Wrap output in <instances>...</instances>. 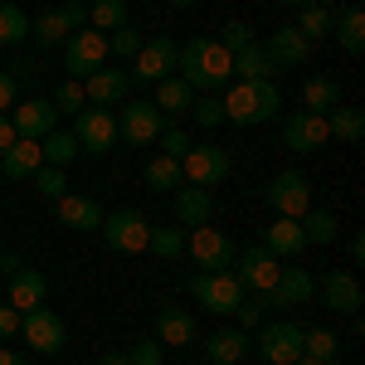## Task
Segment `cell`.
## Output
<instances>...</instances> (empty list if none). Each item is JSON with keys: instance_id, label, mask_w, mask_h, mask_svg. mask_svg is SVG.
Masks as SVG:
<instances>
[{"instance_id": "6da1fadb", "label": "cell", "mask_w": 365, "mask_h": 365, "mask_svg": "<svg viewBox=\"0 0 365 365\" xmlns=\"http://www.w3.org/2000/svg\"><path fill=\"white\" fill-rule=\"evenodd\" d=\"M175 68H180V78L190 88H205V93H220V88L234 78V54H229L220 39H190V44H180V54H175Z\"/></svg>"}, {"instance_id": "7a4b0ae2", "label": "cell", "mask_w": 365, "mask_h": 365, "mask_svg": "<svg viewBox=\"0 0 365 365\" xmlns=\"http://www.w3.org/2000/svg\"><path fill=\"white\" fill-rule=\"evenodd\" d=\"M220 108H225V122L234 127H258V122H273L282 113V93L278 83H244V78H229L225 98H220Z\"/></svg>"}, {"instance_id": "3957f363", "label": "cell", "mask_w": 365, "mask_h": 365, "mask_svg": "<svg viewBox=\"0 0 365 365\" xmlns=\"http://www.w3.org/2000/svg\"><path fill=\"white\" fill-rule=\"evenodd\" d=\"M190 292H195V302L205 312H215V317H234L239 302L249 297L244 292V282L234 278V268H220V273H195L190 278Z\"/></svg>"}, {"instance_id": "277c9868", "label": "cell", "mask_w": 365, "mask_h": 365, "mask_svg": "<svg viewBox=\"0 0 365 365\" xmlns=\"http://www.w3.org/2000/svg\"><path fill=\"white\" fill-rule=\"evenodd\" d=\"M108 34L103 29H73L68 39H63V68H68V78H78L83 83L88 73H98V68H108Z\"/></svg>"}, {"instance_id": "5b68a950", "label": "cell", "mask_w": 365, "mask_h": 365, "mask_svg": "<svg viewBox=\"0 0 365 365\" xmlns=\"http://www.w3.org/2000/svg\"><path fill=\"white\" fill-rule=\"evenodd\" d=\"M185 253L200 273H220V268H234V244H229L225 229L215 225H195L185 229Z\"/></svg>"}, {"instance_id": "8992f818", "label": "cell", "mask_w": 365, "mask_h": 365, "mask_svg": "<svg viewBox=\"0 0 365 365\" xmlns=\"http://www.w3.org/2000/svg\"><path fill=\"white\" fill-rule=\"evenodd\" d=\"M263 200L273 205V215H282V220H302L312 210V180L302 170H278L263 185Z\"/></svg>"}, {"instance_id": "52a82bcc", "label": "cell", "mask_w": 365, "mask_h": 365, "mask_svg": "<svg viewBox=\"0 0 365 365\" xmlns=\"http://www.w3.org/2000/svg\"><path fill=\"white\" fill-rule=\"evenodd\" d=\"M98 229L113 253H146V239H151V220L141 210H113V215H103Z\"/></svg>"}, {"instance_id": "ba28073f", "label": "cell", "mask_w": 365, "mask_h": 365, "mask_svg": "<svg viewBox=\"0 0 365 365\" xmlns=\"http://www.w3.org/2000/svg\"><path fill=\"white\" fill-rule=\"evenodd\" d=\"M234 161H229L225 146H190L185 156H180V175H185V185H225Z\"/></svg>"}, {"instance_id": "9c48e42d", "label": "cell", "mask_w": 365, "mask_h": 365, "mask_svg": "<svg viewBox=\"0 0 365 365\" xmlns=\"http://www.w3.org/2000/svg\"><path fill=\"white\" fill-rule=\"evenodd\" d=\"M278 273H282V258H278V253H268L263 244L234 253V278L244 282V292H253V297H263V292L278 282Z\"/></svg>"}, {"instance_id": "30bf717a", "label": "cell", "mask_w": 365, "mask_h": 365, "mask_svg": "<svg viewBox=\"0 0 365 365\" xmlns=\"http://www.w3.org/2000/svg\"><path fill=\"white\" fill-rule=\"evenodd\" d=\"M175 44H170L166 34H156V39H146L137 49V58H132V68H127V78L132 83H161V78H170L175 73Z\"/></svg>"}, {"instance_id": "8fae6325", "label": "cell", "mask_w": 365, "mask_h": 365, "mask_svg": "<svg viewBox=\"0 0 365 365\" xmlns=\"http://www.w3.org/2000/svg\"><path fill=\"white\" fill-rule=\"evenodd\" d=\"M73 137H78V151L108 156L117 146V117L108 108H83V113H73Z\"/></svg>"}, {"instance_id": "7c38bea8", "label": "cell", "mask_w": 365, "mask_h": 365, "mask_svg": "<svg viewBox=\"0 0 365 365\" xmlns=\"http://www.w3.org/2000/svg\"><path fill=\"white\" fill-rule=\"evenodd\" d=\"M161 132H166V113L156 103H132L117 117V137L127 141V146H151Z\"/></svg>"}, {"instance_id": "4fadbf2b", "label": "cell", "mask_w": 365, "mask_h": 365, "mask_svg": "<svg viewBox=\"0 0 365 365\" xmlns=\"http://www.w3.org/2000/svg\"><path fill=\"white\" fill-rule=\"evenodd\" d=\"M258 356H263V365H292L302 356V327H292V322L258 327Z\"/></svg>"}, {"instance_id": "5bb4252c", "label": "cell", "mask_w": 365, "mask_h": 365, "mask_svg": "<svg viewBox=\"0 0 365 365\" xmlns=\"http://www.w3.org/2000/svg\"><path fill=\"white\" fill-rule=\"evenodd\" d=\"M327 117L322 113H287L282 117V146L287 151H297V156H312V151H322L327 146Z\"/></svg>"}, {"instance_id": "9a60e30c", "label": "cell", "mask_w": 365, "mask_h": 365, "mask_svg": "<svg viewBox=\"0 0 365 365\" xmlns=\"http://www.w3.org/2000/svg\"><path fill=\"white\" fill-rule=\"evenodd\" d=\"M312 297H317V278L307 268H297V263H282L278 282L263 292V307H302Z\"/></svg>"}, {"instance_id": "2e32d148", "label": "cell", "mask_w": 365, "mask_h": 365, "mask_svg": "<svg viewBox=\"0 0 365 365\" xmlns=\"http://www.w3.org/2000/svg\"><path fill=\"white\" fill-rule=\"evenodd\" d=\"M20 331H25L29 351H39V356H54V351H63V317L49 307H34L20 317Z\"/></svg>"}, {"instance_id": "e0dca14e", "label": "cell", "mask_w": 365, "mask_h": 365, "mask_svg": "<svg viewBox=\"0 0 365 365\" xmlns=\"http://www.w3.org/2000/svg\"><path fill=\"white\" fill-rule=\"evenodd\" d=\"M170 215H175V225H180V229L210 225L215 200H210V190H205V185H175V190H170Z\"/></svg>"}, {"instance_id": "ac0fdd59", "label": "cell", "mask_w": 365, "mask_h": 365, "mask_svg": "<svg viewBox=\"0 0 365 365\" xmlns=\"http://www.w3.org/2000/svg\"><path fill=\"white\" fill-rule=\"evenodd\" d=\"M132 93V78H127V68H98V73H88L83 78V98L88 108H113Z\"/></svg>"}, {"instance_id": "d6986e66", "label": "cell", "mask_w": 365, "mask_h": 365, "mask_svg": "<svg viewBox=\"0 0 365 365\" xmlns=\"http://www.w3.org/2000/svg\"><path fill=\"white\" fill-rule=\"evenodd\" d=\"M15 132L20 137H29V141H39V137H49L58 127V113H54V103L49 98H25V103H15Z\"/></svg>"}, {"instance_id": "ffe728a7", "label": "cell", "mask_w": 365, "mask_h": 365, "mask_svg": "<svg viewBox=\"0 0 365 365\" xmlns=\"http://www.w3.org/2000/svg\"><path fill=\"white\" fill-rule=\"evenodd\" d=\"M263 49H268V58L278 63V73H287V68H302V63L312 58V44H307V39H302L292 25H287V29H273Z\"/></svg>"}, {"instance_id": "44dd1931", "label": "cell", "mask_w": 365, "mask_h": 365, "mask_svg": "<svg viewBox=\"0 0 365 365\" xmlns=\"http://www.w3.org/2000/svg\"><path fill=\"white\" fill-rule=\"evenodd\" d=\"M322 302L331 312H341V317H356V307H361V282H356V273H346V268H331L327 278H322Z\"/></svg>"}, {"instance_id": "7402d4cb", "label": "cell", "mask_w": 365, "mask_h": 365, "mask_svg": "<svg viewBox=\"0 0 365 365\" xmlns=\"http://www.w3.org/2000/svg\"><path fill=\"white\" fill-rule=\"evenodd\" d=\"M39 166H44V151H39V141H29V137H15L0 151V170H5L10 180H29Z\"/></svg>"}, {"instance_id": "603a6c76", "label": "cell", "mask_w": 365, "mask_h": 365, "mask_svg": "<svg viewBox=\"0 0 365 365\" xmlns=\"http://www.w3.org/2000/svg\"><path fill=\"white\" fill-rule=\"evenodd\" d=\"M44 292H49V278L44 273H34V268H20V273H10V307L20 312H34V307H44Z\"/></svg>"}, {"instance_id": "cb8c5ba5", "label": "cell", "mask_w": 365, "mask_h": 365, "mask_svg": "<svg viewBox=\"0 0 365 365\" xmlns=\"http://www.w3.org/2000/svg\"><path fill=\"white\" fill-rule=\"evenodd\" d=\"M54 210H58V225L78 229V234H88V229L103 225V205H98V200H88V195H58Z\"/></svg>"}, {"instance_id": "d4e9b609", "label": "cell", "mask_w": 365, "mask_h": 365, "mask_svg": "<svg viewBox=\"0 0 365 365\" xmlns=\"http://www.w3.org/2000/svg\"><path fill=\"white\" fill-rule=\"evenodd\" d=\"M263 249L268 253H278V258H297V253L307 249V234H302V225L297 220H273V225L263 229Z\"/></svg>"}, {"instance_id": "484cf974", "label": "cell", "mask_w": 365, "mask_h": 365, "mask_svg": "<svg viewBox=\"0 0 365 365\" xmlns=\"http://www.w3.org/2000/svg\"><path fill=\"white\" fill-rule=\"evenodd\" d=\"M331 34L346 54H361L365 49V10L361 5H346V10H331Z\"/></svg>"}, {"instance_id": "4316f807", "label": "cell", "mask_w": 365, "mask_h": 365, "mask_svg": "<svg viewBox=\"0 0 365 365\" xmlns=\"http://www.w3.org/2000/svg\"><path fill=\"white\" fill-rule=\"evenodd\" d=\"M234 78H244V83H263V78H268V83H273V78H278V63H273L268 49L253 39L249 49H239V54H234Z\"/></svg>"}, {"instance_id": "83f0119b", "label": "cell", "mask_w": 365, "mask_h": 365, "mask_svg": "<svg viewBox=\"0 0 365 365\" xmlns=\"http://www.w3.org/2000/svg\"><path fill=\"white\" fill-rule=\"evenodd\" d=\"M244 351H249L244 327H220L215 336L205 341V356H210L215 365H239V361H244Z\"/></svg>"}, {"instance_id": "f1b7e54d", "label": "cell", "mask_w": 365, "mask_h": 365, "mask_svg": "<svg viewBox=\"0 0 365 365\" xmlns=\"http://www.w3.org/2000/svg\"><path fill=\"white\" fill-rule=\"evenodd\" d=\"M156 341L161 346H190L195 341V317L180 312V307H166L156 317Z\"/></svg>"}, {"instance_id": "f546056e", "label": "cell", "mask_w": 365, "mask_h": 365, "mask_svg": "<svg viewBox=\"0 0 365 365\" xmlns=\"http://www.w3.org/2000/svg\"><path fill=\"white\" fill-rule=\"evenodd\" d=\"M331 108H341V88L336 78H327V73H317V78H307L302 83V113H331Z\"/></svg>"}, {"instance_id": "4dcf8cb0", "label": "cell", "mask_w": 365, "mask_h": 365, "mask_svg": "<svg viewBox=\"0 0 365 365\" xmlns=\"http://www.w3.org/2000/svg\"><path fill=\"white\" fill-rule=\"evenodd\" d=\"M327 137L346 141V146H361L365 113H361V108H331V113H327Z\"/></svg>"}, {"instance_id": "1f68e13d", "label": "cell", "mask_w": 365, "mask_h": 365, "mask_svg": "<svg viewBox=\"0 0 365 365\" xmlns=\"http://www.w3.org/2000/svg\"><path fill=\"white\" fill-rule=\"evenodd\" d=\"M39 151H44V166H73L78 161V137L73 132H63V127H54L49 137H39Z\"/></svg>"}, {"instance_id": "d6a6232c", "label": "cell", "mask_w": 365, "mask_h": 365, "mask_svg": "<svg viewBox=\"0 0 365 365\" xmlns=\"http://www.w3.org/2000/svg\"><path fill=\"white\" fill-rule=\"evenodd\" d=\"M190 103H195V88L185 83L180 73H170V78L156 83V108L161 113H190Z\"/></svg>"}, {"instance_id": "836d02e7", "label": "cell", "mask_w": 365, "mask_h": 365, "mask_svg": "<svg viewBox=\"0 0 365 365\" xmlns=\"http://www.w3.org/2000/svg\"><path fill=\"white\" fill-rule=\"evenodd\" d=\"M141 180H146L151 190H161V195H170L175 185H185V175H180V161H170V156H151V161L141 166Z\"/></svg>"}, {"instance_id": "e575fe53", "label": "cell", "mask_w": 365, "mask_h": 365, "mask_svg": "<svg viewBox=\"0 0 365 365\" xmlns=\"http://www.w3.org/2000/svg\"><path fill=\"white\" fill-rule=\"evenodd\" d=\"M146 253H156V258H180V253H185V229L180 225H151Z\"/></svg>"}, {"instance_id": "d590c367", "label": "cell", "mask_w": 365, "mask_h": 365, "mask_svg": "<svg viewBox=\"0 0 365 365\" xmlns=\"http://www.w3.org/2000/svg\"><path fill=\"white\" fill-rule=\"evenodd\" d=\"M292 29H297L307 44L327 39V34H331V5H307V10H297V25Z\"/></svg>"}, {"instance_id": "8d00e7d4", "label": "cell", "mask_w": 365, "mask_h": 365, "mask_svg": "<svg viewBox=\"0 0 365 365\" xmlns=\"http://www.w3.org/2000/svg\"><path fill=\"white\" fill-rule=\"evenodd\" d=\"M88 25L103 29V34L122 29L127 25V0H93V5H88Z\"/></svg>"}, {"instance_id": "74e56055", "label": "cell", "mask_w": 365, "mask_h": 365, "mask_svg": "<svg viewBox=\"0 0 365 365\" xmlns=\"http://www.w3.org/2000/svg\"><path fill=\"white\" fill-rule=\"evenodd\" d=\"M302 356H317V361H331V365H336V356H341L336 331H327V327H312V331H302Z\"/></svg>"}, {"instance_id": "f35d334b", "label": "cell", "mask_w": 365, "mask_h": 365, "mask_svg": "<svg viewBox=\"0 0 365 365\" xmlns=\"http://www.w3.org/2000/svg\"><path fill=\"white\" fill-rule=\"evenodd\" d=\"M297 225L307 234V244H331V239H336V215H331V210H307Z\"/></svg>"}, {"instance_id": "ab89813d", "label": "cell", "mask_w": 365, "mask_h": 365, "mask_svg": "<svg viewBox=\"0 0 365 365\" xmlns=\"http://www.w3.org/2000/svg\"><path fill=\"white\" fill-rule=\"evenodd\" d=\"M29 34V20L20 5H10V0H0V44H20Z\"/></svg>"}, {"instance_id": "60d3db41", "label": "cell", "mask_w": 365, "mask_h": 365, "mask_svg": "<svg viewBox=\"0 0 365 365\" xmlns=\"http://www.w3.org/2000/svg\"><path fill=\"white\" fill-rule=\"evenodd\" d=\"M49 103H54V113H83V108H88L83 83H78V78H63V83L54 88V98H49Z\"/></svg>"}, {"instance_id": "b9f144b4", "label": "cell", "mask_w": 365, "mask_h": 365, "mask_svg": "<svg viewBox=\"0 0 365 365\" xmlns=\"http://www.w3.org/2000/svg\"><path fill=\"white\" fill-rule=\"evenodd\" d=\"M29 34L44 44V49H54V44H63V20H58V10H44L39 20H29Z\"/></svg>"}, {"instance_id": "7bdbcfd3", "label": "cell", "mask_w": 365, "mask_h": 365, "mask_svg": "<svg viewBox=\"0 0 365 365\" xmlns=\"http://www.w3.org/2000/svg\"><path fill=\"white\" fill-rule=\"evenodd\" d=\"M29 180H34V190H39L44 200L68 195V190H63V185H68V175H63V166H39L34 175H29Z\"/></svg>"}, {"instance_id": "ee69618b", "label": "cell", "mask_w": 365, "mask_h": 365, "mask_svg": "<svg viewBox=\"0 0 365 365\" xmlns=\"http://www.w3.org/2000/svg\"><path fill=\"white\" fill-rule=\"evenodd\" d=\"M190 117H195L200 127H220V122H225V108H220V93H210V98H195V103H190Z\"/></svg>"}, {"instance_id": "f6af8a7d", "label": "cell", "mask_w": 365, "mask_h": 365, "mask_svg": "<svg viewBox=\"0 0 365 365\" xmlns=\"http://www.w3.org/2000/svg\"><path fill=\"white\" fill-rule=\"evenodd\" d=\"M137 49H141V34L137 29H113V34H108V54H117V58H137Z\"/></svg>"}, {"instance_id": "bcb514c9", "label": "cell", "mask_w": 365, "mask_h": 365, "mask_svg": "<svg viewBox=\"0 0 365 365\" xmlns=\"http://www.w3.org/2000/svg\"><path fill=\"white\" fill-rule=\"evenodd\" d=\"M161 356H166L161 341H132L127 346V365H161Z\"/></svg>"}, {"instance_id": "7dc6e473", "label": "cell", "mask_w": 365, "mask_h": 365, "mask_svg": "<svg viewBox=\"0 0 365 365\" xmlns=\"http://www.w3.org/2000/svg\"><path fill=\"white\" fill-rule=\"evenodd\" d=\"M220 44H225L229 54H239V49H249V44H253V29L244 25V20H229V25L220 29Z\"/></svg>"}, {"instance_id": "c3c4849f", "label": "cell", "mask_w": 365, "mask_h": 365, "mask_svg": "<svg viewBox=\"0 0 365 365\" xmlns=\"http://www.w3.org/2000/svg\"><path fill=\"white\" fill-rule=\"evenodd\" d=\"M161 156H170V161H180V156H185V151H190V146H195V141L185 137V132H180V127H166V132H161Z\"/></svg>"}, {"instance_id": "681fc988", "label": "cell", "mask_w": 365, "mask_h": 365, "mask_svg": "<svg viewBox=\"0 0 365 365\" xmlns=\"http://www.w3.org/2000/svg\"><path fill=\"white\" fill-rule=\"evenodd\" d=\"M58 20H63V29H88V5L83 0H63Z\"/></svg>"}, {"instance_id": "f907efd6", "label": "cell", "mask_w": 365, "mask_h": 365, "mask_svg": "<svg viewBox=\"0 0 365 365\" xmlns=\"http://www.w3.org/2000/svg\"><path fill=\"white\" fill-rule=\"evenodd\" d=\"M263 312H268V307H263V297H253V292H249V297L239 302L234 317H239V327H258V317H263Z\"/></svg>"}, {"instance_id": "816d5d0a", "label": "cell", "mask_w": 365, "mask_h": 365, "mask_svg": "<svg viewBox=\"0 0 365 365\" xmlns=\"http://www.w3.org/2000/svg\"><path fill=\"white\" fill-rule=\"evenodd\" d=\"M20 336V312L10 302H0V341H15Z\"/></svg>"}, {"instance_id": "f5cc1de1", "label": "cell", "mask_w": 365, "mask_h": 365, "mask_svg": "<svg viewBox=\"0 0 365 365\" xmlns=\"http://www.w3.org/2000/svg\"><path fill=\"white\" fill-rule=\"evenodd\" d=\"M15 108V73H0V113Z\"/></svg>"}, {"instance_id": "db71d44e", "label": "cell", "mask_w": 365, "mask_h": 365, "mask_svg": "<svg viewBox=\"0 0 365 365\" xmlns=\"http://www.w3.org/2000/svg\"><path fill=\"white\" fill-rule=\"evenodd\" d=\"M15 137H20V132H15V122H10V113H0V151H5V146H10Z\"/></svg>"}, {"instance_id": "11a10c76", "label": "cell", "mask_w": 365, "mask_h": 365, "mask_svg": "<svg viewBox=\"0 0 365 365\" xmlns=\"http://www.w3.org/2000/svg\"><path fill=\"white\" fill-rule=\"evenodd\" d=\"M346 249H351V263H365V234H351Z\"/></svg>"}, {"instance_id": "9f6ffc18", "label": "cell", "mask_w": 365, "mask_h": 365, "mask_svg": "<svg viewBox=\"0 0 365 365\" xmlns=\"http://www.w3.org/2000/svg\"><path fill=\"white\" fill-rule=\"evenodd\" d=\"M20 268H25V258H15V253L0 258V273H20Z\"/></svg>"}, {"instance_id": "6f0895ef", "label": "cell", "mask_w": 365, "mask_h": 365, "mask_svg": "<svg viewBox=\"0 0 365 365\" xmlns=\"http://www.w3.org/2000/svg\"><path fill=\"white\" fill-rule=\"evenodd\" d=\"M98 365H127V351H103Z\"/></svg>"}, {"instance_id": "680465c9", "label": "cell", "mask_w": 365, "mask_h": 365, "mask_svg": "<svg viewBox=\"0 0 365 365\" xmlns=\"http://www.w3.org/2000/svg\"><path fill=\"white\" fill-rule=\"evenodd\" d=\"M0 365H25V356H20V351H10V346H0Z\"/></svg>"}, {"instance_id": "91938a15", "label": "cell", "mask_w": 365, "mask_h": 365, "mask_svg": "<svg viewBox=\"0 0 365 365\" xmlns=\"http://www.w3.org/2000/svg\"><path fill=\"white\" fill-rule=\"evenodd\" d=\"M282 5H292V10H307V5H331V0H282Z\"/></svg>"}, {"instance_id": "94428289", "label": "cell", "mask_w": 365, "mask_h": 365, "mask_svg": "<svg viewBox=\"0 0 365 365\" xmlns=\"http://www.w3.org/2000/svg\"><path fill=\"white\" fill-rule=\"evenodd\" d=\"M292 365H331V361H317V356H297Z\"/></svg>"}, {"instance_id": "6125c7cd", "label": "cell", "mask_w": 365, "mask_h": 365, "mask_svg": "<svg viewBox=\"0 0 365 365\" xmlns=\"http://www.w3.org/2000/svg\"><path fill=\"white\" fill-rule=\"evenodd\" d=\"M170 5H175V10H190V5H195V0H170Z\"/></svg>"}, {"instance_id": "be15d7a7", "label": "cell", "mask_w": 365, "mask_h": 365, "mask_svg": "<svg viewBox=\"0 0 365 365\" xmlns=\"http://www.w3.org/2000/svg\"><path fill=\"white\" fill-rule=\"evenodd\" d=\"M0 258H5V253H0Z\"/></svg>"}]
</instances>
